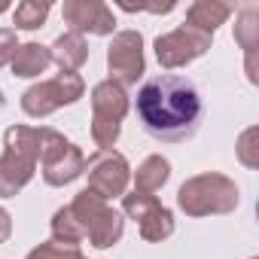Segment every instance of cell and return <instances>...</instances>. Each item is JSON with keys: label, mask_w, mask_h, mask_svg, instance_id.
<instances>
[{"label": "cell", "mask_w": 259, "mask_h": 259, "mask_svg": "<svg viewBox=\"0 0 259 259\" xmlns=\"http://www.w3.org/2000/svg\"><path fill=\"white\" fill-rule=\"evenodd\" d=\"M138 119L156 141L180 144L201 125V98L192 79L177 73L153 76L138 92Z\"/></svg>", "instance_id": "obj_1"}, {"label": "cell", "mask_w": 259, "mask_h": 259, "mask_svg": "<svg viewBox=\"0 0 259 259\" xmlns=\"http://www.w3.org/2000/svg\"><path fill=\"white\" fill-rule=\"evenodd\" d=\"M43 141H46V128L19 125L7 132V153L0 156V195L4 198L16 195L34 177V165L43 153Z\"/></svg>", "instance_id": "obj_2"}, {"label": "cell", "mask_w": 259, "mask_h": 259, "mask_svg": "<svg viewBox=\"0 0 259 259\" xmlns=\"http://www.w3.org/2000/svg\"><path fill=\"white\" fill-rule=\"evenodd\" d=\"M177 204L192 213V217H204V213H226L238 204V186L220 174H204V177H192L189 183L180 186L177 192Z\"/></svg>", "instance_id": "obj_3"}, {"label": "cell", "mask_w": 259, "mask_h": 259, "mask_svg": "<svg viewBox=\"0 0 259 259\" xmlns=\"http://www.w3.org/2000/svg\"><path fill=\"white\" fill-rule=\"evenodd\" d=\"M128 110L125 89L113 79L98 82L92 92V138L101 150H110L119 138V122Z\"/></svg>", "instance_id": "obj_4"}, {"label": "cell", "mask_w": 259, "mask_h": 259, "mask_svg": "<svg viewBox=\"0 0 259 259\" xmlns=\"http://www.w3.org/2000/svg\"><path fill=\"white\" fill-rule=\"evenodd\" d=\"M79 229H82V238L89 235V241L95 247H110L122 238V217L107 204L101 201L98 195H92L89 189L76 195V201L70 204Z\"/></svg>", "instance_id": "obj_5"}, {"label": "cell", "mask_w": 259, "mask_h": 259, "mask_svg": "<svg viewBox=\"0 0 259 259\" xmlns=\"http://www.w3.org/2000/svg\"><path fill=\"white\" fill-rule=\"evenodd\" d=\"M82 89L85 85H82V76L79 73H58L55 79L28 89L25 98H22V107H25L28 116H37L40 119V116H49L52 110H58V107L73 104L76 98H82Z\"/></svg>", "instance_id": "obj_6"}, {"label": "cell", "mask_w": 259, "mask_h": 259, "mask_svg": "<svg viewBox=\"0 0 259 259\" xmlns=\"http://www.w3.org/2000/svg\"><path fill=\"white\" fill-rule=\"evenodd\" d=\"M40 159H43V177L49 186H64L82 174V153L73 144H67L58 132H52V128H46Z\"/></svg>", "instance_id": "obj_7"}, {"label": "cell", "mask_w": 259, "mask_h": 259, "mask_svg": "<svg viewBox=\"0 0 259 259\" xmlns=\"http://www.w3.org/2000/svg\"><path fill=\"white\" fill-rule=\"evenodd\" d=\"M82 171L89 174V192L98 195L101 201L122 195L128 186V162L113 150L95 153L89 159V165H82Z\"/></svg>", "instance_id": "obj_8"}, {"label": "cell", "mask_w": 259, "mask_h": 259, "mask_svg": "<svg viewBox=\"0 0 259 259\" xmlns=\"http://www.w3.org/2000/svg\"><path fill=\"white\" fill-rule=\"evenodd\" d=\"M144 40L138 31H119L107 49V67L110 79L116 85H135L144 73Z\"/></svg>", "instance_id": "obj_9"}, {"label": "cell", "mask_w": 259, "mask_h": 259, "mask_svg": "<svg viewBox=\"0 0 259 259\" xmlns=\"http://www.w3.org/2000/svg\"><path fill=\"white\" fill-rule=\"evenodd\" d=\"M210 49V34H201L189 25L165 34L156 40V55L162 61V67H180V64H189L195 61L198 55H204Z\"/></svg>", "instance_id": "obj_10"}, {"label": "cell", "mask_w": 259, "mask_h": 259, "mask_svg": "<svg viewBox=\"0 0 259 259\" xmlns=\"http://www.w3.org/2000/svg\"><path fill=\"white\" fill-rule=\"evenodd\" d=\"M125 210L132 213L141 226V235L147 241H162L174 232V217L168 207L159 204L156 195H144V192H135V195H125Z\"/></svg>", "instance_id": "obj_11"}, {"label": "cell", "mask_w": 259, "mask_h": 259, "mask_svg": "<svg viewBox=\"0 0 259 259\" xmlns=\"http://www.w3.org/2000/svg\"><path fill=\"white\" fill-rule=\"evenodd\" d=\"M64 22L70 25V34L89 31V34H113V13L107 4H98V0H67L64 4Z\"/></svg>", "instance_id": "obj_12"}, {"label": "cell", "mask_w": 259, "mask_h": 259, "mask_svg": "<svg viewBox=\"0 0 259 259\" xmlns=\"http://www.w3.org/2000/svg\"><path fill=\"white\" fill-rule=\"evenodd\" d=\"M229 16H232L229 4H220V0H198V4H192L189 13H186V25L201 31V34H213Z\"/></svg>", "instance_id": "obj_13"}, {"label": "cell", "mask_w": 259, "mask_h": 259, "mask_svg": "<svg viewBox=\"0 0 259 259\" xmlns=\"http://www.w3.org/2000/svg\"><path fill=\"white\" fill-rule=\"evenodd\" d=\"M10 64H13L16 76H40L52 64V52L46 46H40V43H25V46L16 49Z\"/></svg>", "instance_id": "obj_14"}, {"label": "cell", "mask_w": 259, "mask_h": 259, "mask_svg": "<svg viewBox=\"0 0 259 259\" xmlns=\"http://www.w3.org/2000/svg\"><path fill=\"white\" fill-rule=\"evenodd\" d=\"M49 52H52V61H58L64 67V73H73L89 58V46H85V40L79 34H61Z\"/></svg>", "instance_id": "obj_15"}, {"label": "cell", "mask_w": 259, "mask_h": 259, "mask_svg": "<svg viewBox=\"0 0 259 259\" xmlns=\"http://www.w3.org/2000/svg\"><path fill=\"white\" fill-rule=\"evenodd\" d=\"M168 174H171V165H168L162 156H150V159H147V162L138 168V177H135V183H138V192H144V195H153L156 189H162V186H165Z\"/></svg>", "instance_id": "obj_16"}, {"label": "cell", "mask_w": 259, "mask_h": 259, "mask_svg": "<svg viewBox=\"0 0 259 259\" xmlns=\"http://www.w3.org/2000/svg\"><path fill=\"white\" fill-rule=\"evenodd\" d=\"M46 16H49V4H40V0H25V4H19L16 13H13V25H16V31L19 28L22 31H37L46 22Z\"/></svg>", "instance_id": "obj_17"}, {"label": "cell", "mask_w": 259, "mask_h": 259, "mask_svg": "<svg viewBox=\"0 0 259 259\" xmlns=\"http://www.w3.org/2000/svg\"><path fill=\"white\" fill-rule=\"evenodd\" d=\"M52 235H55L61 244H67V247H76V244L82 241V229H79V223H76V217H73L70 207H61V210L55 213V220H52Z\"/></svg>", "instance_id": "obj_18"}, {"label": "cell", "mask_w": 259, "mask_h": 259, "mask_svg": "<svg viewBox=\"0 0 259 259\" xmlns=\"http://www.w3.org/2000/svg\"><path fill=\"white\" fill-rule=\"evenodd\" d=\"M28 259H82V256L76 253V247L64 250V244H40L37 250L28 253Z\"/></svg>", "instance_id": "obj_19"}, {"label": "cell", "mask_w": 259, "mask_h": 259, "mask_svg": "<svg viewBox=\"0 0 259 259\" xmlns=\"http://www.w3.org/2000/svg\"><path fill=\"white\" fill-rule=\"evenodd\" d=\"M253 31H256V10H244L241 16V25H238V37H241V46L247 49V55H253Z\"/></svg>", "instance_id": "obj_20"}, {"label": "cell", "mask_w": 259, "mask_h": 259, "mask_svg": "<svg viewBox=\"0 0 259 259\" xmlns=\"http://www.w3.org/2000/svg\"><path fill=\"white\" fill-rule=\"evenodd\" d=\"M16 49H19L16 31H13V28H0V67H4L7 61H13Z\"/></svg>", "instance_id": "obj_21"}, {"label": "cell", "mask_w": 259, "mask_h": 259, "mask_svg": "<svg viewBox=\"0 0 259 259\" xmlns=\"http://www.w3.org/2000/svg\"><path fill=\"white\" fill-rule=\"evenodd\" d=\"M10 232H13V220H10V213L4 207H0V244L10 238Z\"/></svg>", "instance_id": "obj_22"}, {"label": "cell", "mask_w": 259, "mask_h": 259, "mask_svg": "<svg viewBox=\"0 0 259 259\" xmlns=\"http://www.w3.org/2000/svg\"><path fill=\"white\" fill-rule=\"evenodd\" d=\"M10 10V4H4V0H0V13H7Z\"/></svg>", "instance_id": "obj_23"}]
</instances>
